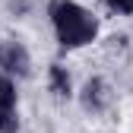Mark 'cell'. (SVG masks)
<instances>
[{
    "instance_id": "6da1fadb",
    "label": "cell",
    "mask_w": 133,
    "mask_h": 133,
    "mask_svg": "<svg viewBox=\"0 0 133 133\" xmlns=\"http://www.w3.org/2000/svg\"><path fill=\"white\" fill-rule=\"evenodd\" d=\"M51 19L57 29V38L66 48H79V44H89L95 38V19L76 3L70 0H57L51 6Z\"/></svg>"
},
{
    "instance_id": "7a4b0ae2",
    "label": "cell",
    "mask_w": 133,
    "mask_h": 133,
    "mask_svg": "<svg viewBox=\"0 0 133 133\" xmlns=\"http://www.w3.org/2000/svg\"><path fill=\"white\" fill-rule=\"evenodd\" d=\"M0 63H3V70H10V73H19V76L29 73V54H25V48L16 44V41L0 48Z\"/></svg>"
},
{
    "instance_id": "3957f363",
    "label": "cell",
    "mask_w": 133,
    "mask_h": 133,
    "mask_svg": "<svg viewBox=\"0 0 133 133\" xmlns=\"http://www.w3.org/2000/svg\"><path fill=\"white\" fill-rule=\"evenodd\" d=\"M105 102H108V95H105V82H102V79H89V86H86V108L102 111Z\"/></svg>"
},
{
    "instance_id": "277c9868",
    "label": "cell",
    "mask_w": 133,
    "mask_h": 133,
    "mask_svg": "<svg viewBox=\"0 0 133 133\" xmlns=\"http://www.w3.org/2000/svg\"><path fill=\"white\" fill-rule=\"evenodd\" d=\"M16 108V89L6 76H0V111H13Z\"/></svg>"
},
{
    "instance_id": "5b68a950",
    "label": "cell",
    "mask_w": 133,
    "mask_h": 133,
    "mask_svg": "<svg viewBox=\"0 0 133 133\" xmlns=\"http://www.w3.org/2000/svg\"><path fill=\"white\" fill-rule=\"evenodd\" d=\"M51 86H54L57 95H66V92H70V76H66L63 66H51Z\"/></svg>"
},
{
    "instance_id": "8992f818",
    "label": "cell",
    "mask_w": 133,
    "mask_h": 133,
    "mask_svg": "<svg viewBox=\"0 0 133 133\" xmlns=\"http://www.w3.org/2000/svg\"><path fill=\"white\" fill-rule=\"evenodd\" d=\"M19 121H16V111H0V133H16Z\"/></svg>"
},
{
    "instance_id": "52a82bcc",
    "label": "cell",
    "mask_w": 133,
    "mask_h": 133,
    "mask_svg": "<svg viewBox=\"0 0 133 133\" xmlns=\"http://www.w3.org/2000/svg\"><path fill=\"white\" fill-rule=\"evenodd\" d=\"M108 6H114L117 13H133V0H108Z\"/></svg>"
}]
</instances>
